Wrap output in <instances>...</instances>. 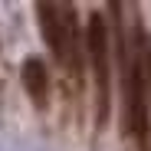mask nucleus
<instances>
[{"label":"nucleus","instance_id":"1","mask_svg":"<svg viewBox=\"0 0 151 151\" xmlns=\"http://www.w3.org/2000/svg\"><path fill=\"white\" fill-rule=\"evenodd\" d=\"M125 66V132L135 135L141 145L148 138V102H145V69L141 59H128L122 49Z\"/></svg>","mask_w":151,"mask_h":151},{"label":"nucleus","instance_id":"2","mask_svg":"<svg viewBox=\"0 0 151 151\" xmlns=\"http://www.w3.org/2000/svg\"><path fill=\"white\" fill-rule=\"evenodd\" d=\"M86 46H89V59L95 72V89H99V125H105L109 118V27L102 13L89 17Z\"/></svg>","mask_w":151,"mask_h":151},{"label":"nucleus","instance_id":"3","mask_svg":"<svg viewBox=\"0 0 151 151\" xmlns=\"http://www.w3.org/2000/svg\"><path fill=\"white\" fill-rule=\"evenodd\" d=\"M20 76H23V86H27V95L33 99V105L43 109L46 105V92H49V72H46L43 59H36V56L23 59Z\"/></svg>","mask_w":151,"mask_h":151}]
</instances>
